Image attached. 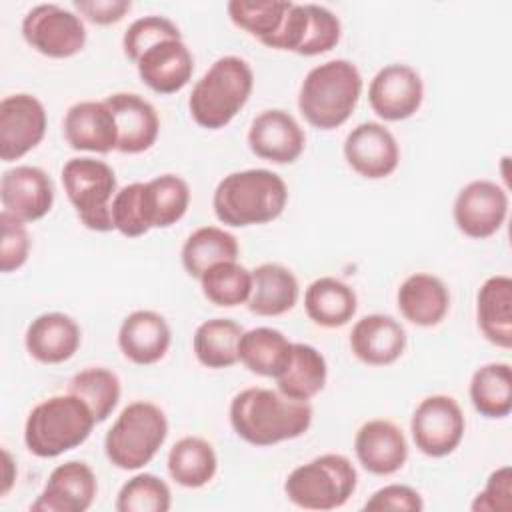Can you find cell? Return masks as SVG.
<instances>
[{
    "mask_svg": "<svg viewBox=\"0 0 512 512\" xmlns=\"http://www.w3.org/2000/svg\"><path fill=\"white\" fill-rule=\"evenodd\" d=\"M356 484L358 472L350 458L328 452L296 466L286 476L284 494L298 508L328 512L344 506Z\"/></svg>",
    "mask_w": 512,
    "mask_h": 512,
    "instance_id": "52a82bcc",
    "label": "cell"
},
{
    "mask_svg": "<svg viewBox=\"0 0 512 512\" xmlns=\"http://www.w3.org/2000/svg\"><path fill=\"white\" fill-rule=\"evenodd\" d=\"M300 296L298 278L278 262H264L252 270V292L246 302L256 316H282L290 312Z\"/></svg>",
    "mask_w": 512,
    "mask_h": 512,
    "instance_id": "484cf974",
    "label": "cell"
},
{
    "mask_svg": "<svg viewBox=\"0 0 512 512\" xmlns=\"http://www.w3.org/2000/svg\"><path fill=\"white\" fill-rule=\"evenodd\" d=\"M68 202L80 224L92 232H110L112 200L118 192L116 174L104 162L92 156L70 158L60 172Z\"/></svg>",
    "mask_w": 512,
    "mask_h": 512,
    "instance_id": "ba28073f",
    "label": "cell"
},
{
    "mask_svg": "<svg viewBox=\"0 0 512 512\" xmlns=\"http://www.w3.org/2000/svg\"><path fill=\"white\" fill-rule=\"evenodd\" d=\"M362 94V76L356 64L334 58L314 66L302 80L298 110L318 130L340 128L354 112Z\"/></svg>",
    "mask_w": 512,
    "mask_h": 512,
    "instance_id": "3957f363",
    "label": "cell"
},
{
    "mask_svg": "<svg viewBox=\"0 0 512 512\" xmlns=\"http://www.w3.org/2000/svg\"><path fill=\"white\" fill-rule=\"evenodd\" d=\"M350 350L368 366L394 364L406 350V330L388 314L362 316L352 326Z\"/></svg>",
    "mask_w": 512,
    "mask_h": 512,
    "instance_id": "7402d4cb",
    "label": "cell"
},
{
    "mask_svg": "<svg viewBox=\"0 0 512 512\" xmlns=\"http://www.w3.org/2000/svg\"><path fill=\"white\" fill-rule=\"evenodd\" d=\"M366 512L382 510H402V512H420L424 508L422 496L418 490L406 484H388L378 488L362 506Z\"/></svg>",
    "mask_w": 512,
    "mask_h": 512,
    "instance_id": "f6af8a7d",
    "label": "cell"
},
{
    "mask_svg": "<svg viewBox=\"0 0 512 512\" xmlns=\"http://www.w3.org/2000/svg\"><path fill=\"white\" fill-rule=\"evenodd\" d=\"M348 166L368 180L388 178L400 164V148L394 134L380 122H360L342 146Z\"/></svg>",
    "mask_w": 512,
    "mask_h": 512,
    "instance_id": "5bb4252c",
    "label": "cell"
},
{
    "mask_svg": "<svg viewBox=\"0 0 512 512\" xmlns=\"http://www.w3.org/2000/svg\"><path fill=\"white\" fill-rule=\"evenodd\" d=\"M0 228V270L8 274L26 264L30 254V234L24 222L16 220L6 212H0Z\"/></svg>",
    "mask_w": 512,
    "mask_h": 512,
    "instance_id": "7bdbcfd3",
    "label": "cell"
},
{
    "mask_svg": "<svg viewBox=\"0 0 512 512\" xmlns=\"http://www.w3.org/2000/svg\"><path fill=\"white\" fill-rule=\"evenodd\" d=\"M288 202V188L280 174L248 168L226 174L212 194L216 218L232 228L276 220Z\"/></svg>",
    "mask_w": 512,
    "mask_h": 512,
    "instance_id": "7a4b0ae2",
    "label": "cell"
},
{
    "mask_svg": "<svg viewBox=\"0 0 512 512\" xmlns=\"http://www.w3.org/2000/svg\"><path fill=\"white\" fill-rule=\"evenodd\" d=\"M118 126V146L122 154L150 150L160 132V118L154 106L136 92H114L104 98Z\"/></svg>",
    "mask_w": 512,
    "mask_h": 512,
    "instance_id": "44dd1931",
    "label": "cell"
},
{
    "mask_svg": "<svg viewBox=\"0 0 512 512\" xmlns=\"http://www.w3.org/2000/svg\"><path fill=\"white\" fill-rule=\"evenodd\" d=\"M2 458H4V476H2V488H0V496H6L16 480V468H14V462H12V456L10 452L4 448L2 450Z\"/></svg>",
    "mask_w": 512,
    "mask_h": 512,
    "instance_id": "7dc6e473",
    "label": "cell"
},
{
    "mask_svg": "<svg viewBox=\"0 0 512 512\" xmlns=\"http://www.w3.org/2000/svg\"><path fill=\"white\" fill-rule=\"evenodd\" d=\"M328 366L322 352L310 344L294 342L288 368L276 378L278 390L300 402H310L326 386Z\"/></svg>",
    "mask_w": 512,
    "mask_h": 512,
    "instance_id": "4dcf8cb0",
    "label": "cell"
},
{
    "mask_svg": "<svg viewBox=\"0 0 512 512\" xmlns=\"http://www.w3.org/2000/svg\"><path fill=\"white\" fill-rule=\"evenodd\" d=\"M396 304L404 320L414 326H438L450 310V292L446 284L428 272H416L404 278L396 292Z\"/></svg>",
    "mask_w": 512,
    "mask_h": 512,
    "instance_id": "d4e9b609",
    "label": "cell"
},
{
    "mask_svg": "<svg viewBox=\"0 0 512 512\" xmlns=\"http://www.w3.org/2000/svg\"><path fill=\"white\" fill-rule=\"evenodd\" d=\"M98 492L94 470L82 460L58 464L40 496L30 504L32 512H86Z\"/></svg>",
    "mask_w": 512,
    "mask_h": 512,
    "instance_id": "2e32d148",
    "label": "cell"
},
{
    "mask_svg": "<svg viewBox=\"0 0 512 512\" xmlns=\"http://www.w3.org/2000/svg\"><path fill=\"white\" fill-rule=\"evenodd\" d=\"M22 38L48 58H72L86 46L82 18L58 4H38L22 18Z\"/></svg>",
    "mask_w": 512,
    "mask_h": 512,
    "instance_id": "9c48e42d",
    "label": "cell"
},
{
    "mask_svg": "<svg viewBox=\"0 0 512 512\" xmlns=\"http://www.w3.org/2000/svg\"><path fill=\"white\" fill-rule=\"evenodd\" d=\"M172 506L170 486L156 474L140 472L122 484L114 508L118 512H168Z\"/></svg>",
    "mask_w": 512,
    "mask_h": 512,
    "instance_id": "f35d334b",
    "label": "cell"
},
{
    "mask_svg": "<svg viewBox=\"0 0 512 512\" xmlns=\"http://www.w3.org/2000/svg\"><path fill=\"white\" fill-rule=\"evenodd\" d=\"M244 328L230 318H210L192 336L196 360L212 370L230 368L238 362V342Z\"/></svg>",
    "mask_w": 512,
    "mask_h": 512,
    "instance_id": "e575fe53",
    "label": "cell"
},
{
    "mask_svg": "<svg viewBox=\"0 0 512 512\" xmlns=\"http://www.w3.org/2000/svg\"><path fill=\"white\" fill-rule=\"evenodd\" d=\"M290 4L288 0H230L226 12L236 28L264 44L280 30Z\"/></svg>",
    "mask_w": 512,
    "mask_h": 512,
    "instance_id": "74e56055",
    "label": "cell"
},
{
    "mask_svg": "<svg viewBox=\"0 0 512 512\" xmlns=\"http://www.w3.org/2000/svg\"><path fill=\"white\" fill-rule=\"evenodd\" d=\"M168 474L182 488L206 486L218 470L214 446L200 436H184L168 452Z\"/></svg>",
    "mask_w": 512,
    "mask_h": 512,
    "instance_id": "1f68e13d",
    "label": "cell"
},
{
    "mask_svg": "<svg viewBox=\"0 0 512 512\" xmlns=\"http://www.w3.org/2000/svg\"><path fill=\"white\" fill-rule=\"evenodd\" d=\"M354 452L366 472L374 476H390L406 464L408 442L394 422L374 418L358 428L354 436Z\"/></svg>",
    "mask_w": 512,
    "mask_h": 512,
    "instance_id": "d6986e66",
    "label": "cell"
},
{
    "mask_svg": "<svg viewBox=\"0 0 512 512\" xmlns=\"http://www.w3.org/2000/svg\"><path fill=\"white\" fill-rule=\"evenodd\" d=\"M64 138L72 150L108 154L118 146V126L104 100H82L64 114Z\"/></svg>",
    "mask_w": 512,
    "mask_h": 512,
    "instance_id": "ac0fdd59",
    "label": "cell"
},
{
    "mask_svg": "<svg viewBox=\"0 0 512 512\" xmlns=\"http://www.w3.org/2000/svg\"><path fill=\"white\" fill-rule=\"evenodd\" d=\"M310 402L284 396L280 390L250 386L230 402V424L238 438L252 446H272L300 438L312 424Z\"/></svg>",
    "mask_w": 512,
    "mask_h": 512,
    "instance_id": "6da1fadb",
    "label": "cell"
},
{
    "mask_svg": "<svg viewBox=\"0 0 512 512\" xmlns=\"http://www.w3.org/2000/svg\"><path fill=\"white\" fill-rule=\"evenodd\" d=\"M248 146L252 154L272 164H292L306 146V134L298 120L282 110L270 108L260 112L248 128Z\"/></svg>",
    "mask_w": 512,
    "mask_h": 512,
    "instance_id": "e0dca14e",
    "label": "cell"
},
{
    "mask_svg": "<svg viewBox=\"0 0 512 512\" xmlns=\"http://www.w3.org/2000/svg\"><path fill=\"white\" fill-rule=\"evenodd\" d=\"M470 402L484 418H506L512 412V370L508 362H488L470 378Z\"/></svg>",
    "mask_w": 512,
    "mask_h": 512,
    "instance_id": "836d02e7",
    "label": "cell"
},
{
    "mask_svg": "<svg viewBox=\"0 0 512 512\" xmlns=\"http://www.w3.org/2000/svg\"><path fill=\"white\" fill-rule=\"evenodd\" d=\"M238 240L232 232L220 226L196 228L182 244L180 260L190 278L200 280V276L214 264L236 260Z\"/></svg>",
    "mask_w": 512,
    "mask_h": 512,
    "instance_id": "d6a6232c",
    "label": "cell"
},
{
    "mask_svg": "<svg viewBox=\"0 0 512 512\" xmlns=\"http://www.w3.org/2000/svg\"><path fill=\"white\" fill-rule=\"evenodd\" d=\"M292 344L294 342L276 328H250L240 336L238 362L252 374L276 380L292 360Z\"/></svg>",
    "mask_w": 512,
    "mask_h": 512,
    "instance_id": "83f0119b",
    "label": "cell"
},
{
    "mask_svg": "<svg viewBox=\"0 0 512 512\" xmlns=\"http://www.w3.org/2000/svg\"><path fill=\"white\" fill-rule=\"evenodd\" d=\"M474 512H510L512 508V468L500 466L490 472L484 488L476 494Z\"/></svg>",
    "mask_w": 512,
    "mask_h": 512,
    "instance_id": "ee69618b",
    "label": "cell"
},
{
    "mask_svg": "<svg viewBox=\"0 0 512 512\" xmlns=\"http://www.w3.org/2000/svg\"><path fill=\"white\" fill-rule=\"evenodd\" d=\"M204 298L220 308H234L246 304L252 292V270L238 260H226L210 266L200 276Z\"/></svg>",
    "mask_w": 512,
    "mask_h": 512,
    "instance_id": "d590c367",
    "label": "cell"
},
{
    "mask_svg": "<svg viewBox=\"0 0 512 512\" xmlns=\"http://www.w3.org/2000/svg\"><path fill=\"white\" fill-rule=\"evenodd\" d=\"M304 310L308 318L322 328H340L348 324L358 310V296L352 286L334 276L312 280L304 292Z\"/></svg>",
    "mask_w": 512,
    "mask_h": 512,
    "instance_id": "f1b7e54d",
    "label": "cell"
},
{
    "mask_svg": "<svg viewBox=\"0 0 512 512\" xmlns=\"http://www.w3.org/2000/svg\"><path fill=\"white\" fill-rule=\"evenodd\" d=\"M48 126L44 104L26 92L10 94L0 102V158L14 162L34 150Z\"/></svg>",
    "mask_w": 512,
    "mask_h": 512,
    "instance_id": "7c38bea8",
    "label": "cell"
},
{
    "mask_svg": "<svg viewBox=\"0 0 512 512\" xmlns=\"http://www.w3.org/2000/svg\"><path fill=\"white\" fill-rule=\"evenodd\" d=\"M254 88L252 66L240 56H222L196 80L188 96L192 120L206 130L228 126Z\"/></svg>",
    "mask_w": 512,
    "mask_h": 512,
    "instance_id": "277c9868",
    "label": "cell"
},
{
    "mask_svg": "<svg viewBox=\"0 0 512 512\" xmlns=\"http://www.w3.org/2000/svg\"><path fill=\"white\" fill-rule=\"evenodd\" d=\"M168 418L160 406L148 400L130 402L104 436V452L120 470L144 468L166 442Z\"/></svg>",
    "mask_w": 512,
    "mask_h": 512,
    "instance_id": "8992f818",
    "label": "cell"
},
{
    "mask_svg": "<svg viewBox=\"0 0 512 512\" xmlns=\"http://www.w3.org/2000/svg\"><path fill=\"white\" fill-rule=\"evenodd\" d=\"M168 38H182L180 28L166 16L150 14L130 22V26L124 30V36H122V48L126 58L136 64V60L150 46Z\"/></svg>",
    "mask_w": 512,
    "mask_h": 512,
    "instance_id": "ab89813d",
    "label": "cell"
},
{
    "mask_svg": "<svg viewBox=\"0 0 512 512\" xmlns=\"http://www.w3.org/2000/svg\"><path fill=\"white\" fill-rule=\"evenodd\" d=\"M2 212L30 224L44 218L54 204V182L38 166L20 164L0 178Z\"/></svg>",
    "mask_w": 512,
    "mask_h": 512,
    "instance_id": "9a60e30c",
    "label": "cell"
},
{
    "mask_svg": "<svg viewBox=\"0 0 512 512\" xmlns=\"http://www.w3.org/2000/svg\"><path fill=\"white\" fill-rule=\"evenodd\" d=\"M74 8L86 20L98 26L120 22L132 8L130 0H74Z\"/></svg>",
    "mask_w": 512,
    "mask_h": 512,
    "instance_id": "bcb514c9",
    "label": "cell"
},
{
    "mask_svg": "<svg viewBox=\"0 0 512 512\" xmlns=\"http://www.w3.org/2000/svg\"><path fill=\"white\" fill-rule=\"evenodd\" d=\"M96 418L76 394H56L38 402L24 422V444L38 458H56L88 440Z\"/></svg>",
    "mask_w": 512,
    "mask_h": 512,
    "instance_id": "5b68a950",
    "label": "cell"
},
{
    "mask_svg": "<svg viewBox=\"0 0 512 512\" xmlns=\"http://www.w3.org/2000/svg\"><path fill=\"white\" fill-rule=\"evenodd\" d=\"M308 6V28L306 38L298 50V56H318L330 52L342 36V24L338 16L320 4H306Z\"/></svg>",
    "mask_w": 512,
    "mask_h": 512,
    "instance_id": "60d3db41",
    "label": "cell"
},
{
    "mask_svg": "<svg viewBox=\"0 0 512 512\" xmlns=\"http://www.w3.org/2000/svg\"><path fill=\"white\" fill-rule=\"evenodd\" d=\"M424 100V82L408 64L380 68L368 86V104L384 122H400L414 116Z\"/></svg>",
    "mask_w": 512,
    "mask_h": 512,
    "instance_id": "4fadbf2b",
    "label": "cell"
},
{
    "mask_svg": "<svg viewBox=\"0 0 512 512\" xmlns=\"http://www.w3.org/2000/svg\"><path fill=\"white\" fill-rule=\"evenodd\" d=\"M140 204L144 222L150 230L170 228L182 220L190 206V186L182 176L160 174L148 182H142Z\"/></svg>",
    "mask_w": 512,
    "mask_h": 512,
    "instance_id": "f546056e",
    "label": "cell"
},
{
    "mask_svg": "<svg viewBox=\"0 0 512 512\" xmlns=\"http://www.w3.org/2000/svg\"><path fill=\"white\" fill-rule=\"evenodd\" d=\"M68 392L82 398L92 410L96 422H104L120 402V378L102 366H90L76 372L68 382Z\"/></svg>",
    "mask_w": 512,
    "mask_h": 512,
    "instance_id": "8d00e7d4",
    "label": "cell"
},
{
    "mask_svg": "<svg viewBox=\"0 0 512 512\" xmlns=\"http://www.w3.org/2000/svg\"><path fill=\"white\" fill-rule=\"evenodd\" d=\"M140 80L158 94L180 92L192 78L194 56L182 38H168L150 46L138 60Z\"/></svg>",
    "mask_w": 512,
    "mask_h": 512,
    "instance_id": "ffe728a7",
    "label": "cell"
},
{
    "mask_svg": "<svg viewBox=\"0 0 512 512\" xmlns=\"http://www.w3.org/2000/svg\"><path fill=\"white\" fill-rule=\"evenodd\" d=\"M82 342L76 320L64 312H44L36 316L24 334L28 354L40 364H62L70 360Z\"/></svg>",
    "mask_w": 512,
    "mask_h": 512,
    "instance_id": "cb8c5ba5",
    "label": "cell"
},
{
    "mask_svg": "<svg viewBox=\"0 0 512 512\" xmlns=\"http://www.w3.org/2000/svg\"><path fill=\"white\" fill-rule=\"evenodd\" d=\"M140 190L142 182H132L120 188L112 200V226L126 238H140L150 230L142 216Z\"/></svg>",
    "mask_w": 512,
    "mask_h": 512,
    "instance_id": "b9f144b4",
    "label": "cell"
},
{
    "mask_svg": "<svg viewBox=\"0 0 512 512\" xmlns=\"http://www.w3.org/2000/svg\"><path fill=\"white\" fill-rule=\"evenodd\" d=\"M508 206L510 200L506 188L484 178L472 180L462 186L454 198V224L464 236L484 240L504 226Z\"/></svg>",
    "mask_w": 512,
    "mask_h": 512,
    "instance_id": "8fae6325",
    "label": "cell"
},
{
    "mask_svg": "<svg viewBox=\"0 0 512 512\" xmlns=\"http://www.w3.org/2000/svg\"><path fill=\"white\" fill-rule=\"evenodd\" d=\"M172 342L166 318L154 310L130 312L118 328V348L124 358L138 366L160 362Z\"/></svg>",
    "mask_w": 512,
    "mask_h": 512,
    "instance_id": "603a6c76",
    "label": "cell"
},
{
    "mask_svg": "<svg viewBox=\"0 0 512 512\" xmlns=\"http://www.w3.org/2000/svg\"><path fill=\"white\" fill-rule=\"evenodd\" d=\"M478 328L488 342L508 350L512 346V278L490 276L476 294Z\"/></svg>",
    "mask_w": 512,
    "mask_h": 512,
    "instance_id": "4316f807",
    "label": "cell"
},
{
    "mask_svg": "<svg viewBox=\"0 0 512 512\" xmlns=\"http://www.w3.org/2000/svg\"><path fill=\"white\" fill-rule=\"evenodd\" d=\"M466 430L460 404L448 394H432L418 402L410 418V432L416 448L430 458L452 454Z\"/></svg>",
    "mask_w": 512,
    "mask_h": 512,
    "instance_id": "30bf717a",
    "label": "cell"
}]
</instances>
